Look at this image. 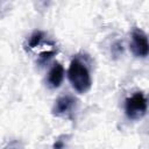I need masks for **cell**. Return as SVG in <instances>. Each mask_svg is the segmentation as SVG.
Instances as JSON below:
<instances>
[{
    "label": "cell",
    "instance_id": "obj_2",
    "mask_svg": "<svg viewBox=\"0 0 149 149\" xmlns=\"http://www.w3.org/2000/svg\"><path fill=\"white\" fill-rule=\"evenodd\" d=\"M148 109V100L142 92H135L125 100V113L129 120L143 118Z\"/></svg>",
    "mask_w": 149,
    "mask_h": 149
},
{
    "label": "cell",
    "instance_id": "obj_10",
    "mask_svg": "<svg viewBox=\"0 0 149 149\" xmlns=\"http://www.w3.org/2000/svg\"><path fill=\"white\" fill-rule=\"evenodd\" d=\"M3 149H21V147L19 146V142H16V141H13V142H10V143H8Z\"/></svg>",
    "mask_w": 149,
    "mask_h": 149
},
{
    "label": "cell",
    "instance_id": "obj_7",
    "mask_svg": "<svg viewBox=\"0 0 149 149\" xmlns=\"http://www.w3.org/2000/svg\"><path fill=\"white\" fill-rule=\"evenodd\" d=\"M111 54H112V56L114 58H118V57H120L123 54V45H122V43L120 41H116V42H114L112 44V47H111Z\"/></svg>",
    "mask_w": 149,
    "mask_h": 149
},
{
    "label": "cell",
    "instance_id": "obj_9",
    "mask_svg": "<svg viewBox=\"0 0 149 149\" xmlns=\"http://www.w3.org/2000/svg\"><path fill=\"white\" fill-rule=\"evenodd\" d=\"M64 148H65V141L62 137H58L52 144V149H64Z\"/></svg>",
    "mask_w": 149,
    "mask_h": 149
},
{
    "label": "cell",
    "instance_id": "obj_3",
    "mask_svg": "<svg viewBox=\"0 0 149 149\" xmlns=\"http://www.w3.org/2000/svg\"><path fill=\"white\" fill-rule=\"evenodd\" d=\"M129 48L135 57L144 58L149 55V40L142 29L135 28L132 31V41Z\"/></svg>",
    "mask_w": 149,
    "mask_h": 149
},
{
    "label": "cell",
    "instance_id": "obj_4",
    "mask_svg": "<svg viewBox=\"0 0 149 149\" xmlns=\"http://www.w3.org/2000/svg\"><path fill=\"white\" fill-rule=\"evenodd\" d=\"M76 98L70 95V94H65V95H61L59 98H57L55 100V104L52 106V114L56 116H68L72 113V109L76 106Z\"/></svg>",
    "mask_w": 149,
    "mask_h": 149
},
{
    "label": "cell",
    "instance_id": "obj_1",
    "mask_svg": "<svg viewBox=\"0 0 149 149\" xmlns=\"http://www.w3.org/2000/svg\"><path fill=\"white\" fill-rule=\"evenodd\" d=\"M68 76L72 87L79 93L87 92L92 86V79L88 68L83 61L79 59V57H76L71 61Z\"/></svg>",
    "mask_w": 149,
    "mask_h": 149
},
{
    "label": "cell",
    "instance_id": "obj_8",
    "mask_svg": "<svg viewBox=\"0 0 149 149\" xmlns=\"http://www.w3.org/2000/svg\"><path fill=\"white\" fill-rule=\"evenodd\" d=\"M55 55V50H51V51H44L40 55V63H45L49 58H51L52 56Z\"/></svg>",
    "mask_w": 149,
    "mask_h": 149
},
{
    "label": "cell",
    "instance_id": "obj_6",
    "mask_svg": "<svg viewBox=\"0 0 149 149\" xmlns=\"http://www.w3.org/2000/svg\"><path fill=\"white\" fill-rule=\"evenodd\" d=\"M43 37H44V33H43V31H41V30H35V31L30 35V37H29L28 47H29L30 49L36 48V47L41 43V41L43 40Z\"/></svg>",
    "mask_w": 149,
    "mask_h": 149
},
{
    "label": "cell",
    "instance_id": "obj_5",
    "mask_svg": "<svg viewBox=\"0 0 149 149\" xmlns=\"http://www.w3.org/2000/svg\"><path fill=\"white\" fill-rule=\"evenodd\" d=\"M64 79V68L61 63L54 64V66L50 69L48 73V85L51 88H57L61 86L62 81Z\"/></svg>",
    "mask_w": 149,
    "mask_h": 149
}]
</instances>
